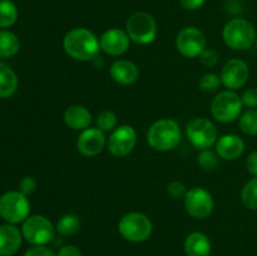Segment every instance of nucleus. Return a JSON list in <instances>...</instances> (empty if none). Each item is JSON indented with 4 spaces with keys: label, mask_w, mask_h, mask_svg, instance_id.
I'll return each instance as SVG.
<instances>
[{
    "label": "nucleus",
    "mask_w": 257,
    "mask_h": 256,
    "mask_svg": "<svg viewBox=\"0 0 257 256\" xmlns=\"http://www.w3.org/2000/svg\"><path fill=\"white\" fill-rule=\"evenodd\" d=\"M125 32L130 39L137 44H150L157 37V23L150 13L137 12L128 18Z\"/></svg>",
    "instance_id": "obj_4"
},
{
    "label": "nucleus",
    "mask_w": 257,
    "mask_h": 256,
    "mask_svg": "<svg viewBox=\"0 0 257 256\" xmlns=\"http://www.w3.org/2000/svg\"><path fill=\"white\" fill-rule=\"evenodd\" d=\"M18 19V8L12 0H0V28H9Z\"/></svg>",
    "instance_id": "obj_24"
},
{
    "label": "nucleus",
    "mask_w": 257,
    "mask_h": 256,
    "mask_svg": "<svg viewBox=\"0 0 257 256\" xmlns=\"http://www.w3.org/2000/svg\"><path fill=\"white\" fill-rule=\"evenodd\" d=\"M241 201L247 208L257 211V176L243 186L241 191Z\"/></svg>",
    "instance_id": "obj_25"
},
{
    "label": "nucleus",
    "mask_w": 257,
    "mask_h": 256,
    "mask_svg": "<svg viewBox=\"0 0 257 256\" xmlns=\"http://www.w3.org/2000/svg\"><path fill=\"white\" fill-rule=\"evenodd\" d=\"M153 225L148 216L141 212H130L120 218L118 231L124 240L143 242L152 235Z\"/></svg>",
    "instance_id": "obj_5"
},
{
    "label": "nucleus",
    "mask_w": 257,
    "mask_h": 256,
    "mask_svg": "<svg viewBox=\"0 0 257 256\" xmlns=\"http://www.w3.org/2000/svg\"><path fill=\"white\" fill-rule=\"evenodd\" d=\"M240 124L241 131L248 136H256L257 135V110L248 109L243 112L240 117Z\"/></svg>",
    "instance_id": "obj_26"
},
{
    "label": "nucleus",
    "mask_w": 257,
    "mask_h": 256,
    "mask_svg": "<svg viewBox=\"0 0 257 256\" xmlns=\"http://www.w3.org/2000/svg\"><path fill=\"white\" fill-rule=\"evenodd\" d=\"M200 57H201V62H202V64L208 68L213 67V65L217 64L218 62V54L217 52L213 49H205Z\"/></svg>",
    "instance_id": "obj_32"
},
{
    "label": "nucleus",
    "mask_w": 257,
    "mask_h": 256,
    "mask_svg": "<svg viewBox=\"0 0 257 256\" xmlns=\"http://www.w3.org/2000/svg\"><path fill=\"white\" fill-rule=\"evenodd\" d=\"M177 50L186 58L200 57L206 49V37L196 27H186L178 33L176 39Z\"/></svg>",
    "instance_id": "obj_11"
},
{
    "label": "nucleus",
    "mask_w": 257,
    "mask_h": 256,
    "mask_svg": "<svg viewBox=\"0 0 257 256\" xmlns=\"http://www.w3.org/2000/svg\"><path fill=\"white\" fill-rule=\"evenodd\" d=\"M186 136L191 145L197 150H210L218 140L216 125L210 119L203 117L193 118L186 127Z\"/></svg>",
    "instance_id": "obj_8"
},
{
    "label": "nucleus",
    "mask_w": 257,
    "mask_h": 256,
    "mask_svg": "<svg viewBox=\"0 0 257 256\" xmlns=\"http://www.w3.org/2000/svg\"><path fill=\"white\" fill-rule=\"evenodd\" d=\"M105 146L104 132L99 128H87L82 131L77 140V148L83 156L93 157L99 155Z\"/></svg>",
    "instance_id": "obj_15"
},
{
    "label": "nucleus",
    "mask_w": 257,
    "mask_h": 256,
    "mask_svg": "<svg viewBox=\"0 0 257 256\" xmlns=\"http://www.w3.org/2000/svg\"><path fill=\"white\" fill-rule=\"evenodd\" d=\"M24 256H57V253L47 246H32L25 251Z\"/></svg>",
    "instance_id": "obj_34"
},
{
    "label": "nucleus",
    "mask_w": 257,
    "mask_h": 256,
    "mask_svg": "<svg viewBox=\"0 0 257 256\" xmlns=\"http://www.w3.org/2000/svg\"><path fill=\"white\" fill-rule=\"evenodd\" d=\"M167 192L168 195L172 196L173 198H181L185 197L187 190H186V186L182 182H178V181H173L170 185L167 186Z\"/></svg>",
    "instance_id": "obj_31"
},
{
    "label": "nucleus",
    "mask_w": 257,
    "mask_h": 256,
    "mask_svg": "<svg viewBox=\"0 0 257 256\" xmlns=\"http://www.w3.org/2000/svg\"><path fill=\"white\" fill-rule=\"evenodd\" d=\"M20 49V40L9 30H0V58H10Z\"/></svg>",
    "instance_id": "obj_22"
},
{
    "label": "nucleus",
    "mask_w": 257,
    "mask_h": 256,
    "mask_svg": "<svg viewBox=\"0 0 257 256\" xmlns=\"http://www.w3.org/2000/svg\"><path fill=\"white\" fill-rule=\"evenodd\" d=\"M109 74L110 78L118 84L130 85L137 82L140 78V70H138L137 65L131 60L119 59L115 60L110 65Z\"/></svg>",
    "instance_id": "obj_18"
},
{
    "label": "nucleus",
    "mask_w": 257,
    "mask_h": 256,
    "mask_svg": "<svg viewBox=\"0 0 257 256\" xmlns=\"http://www.w3.org/2000/svg\"><path fill=\"white\" fill-rule=\"evenodd\" d=\"M185 205L186 211L193 218H206L213 211V198L212 195L203 187H193L186 193Z\"/></svg>",
    "instance_id": "obj_10"
},
{
    "label": "nucleus",
    "mask_w": 257,
    "mask_h": 256,
    "mask_svg": "<svg viewBox=\"0 0 257 256\" xmlns=\"http://www.w3.org/2000/svg\"><path fill=\"white\" fill-rule=\"evenodd\" d=\"M242 104L248 108H256L257 107V89L256 88H248L243 92L242 97Z\"/></svg>",
    "instance_id": "obj_33"
},
{
    "label": "nucleus",
    "mask_w": 257,
    "mask_h": 256,
    "mask_svg": "<svg viewBox=\"0 0 257 256\" xmlns=\"http://www.w3.org/2000/svg\"><path fill=\"white\" fill-rule=\"evenodd\" d=\"M212 243L203 232H192L185 240V252L187 256H210Z\"/></svg>",
    "instance_id": "obj_20"
},
{
    "label": "nucleus",
    "mask_w": 257,
    "mask_h": 256,
    "mask_svg": "<svg viewBox=\"0 0 257 256\" xmlns=\"http://www.w3.org/2000/svg\"><path fill=\"white\" fill-rule=\"evenodd\" d=\"M147 142L153 150L158 152L172 151L181 142L180 125L171 118L157 120L148 130Z\"/></svg>",
    "instance_id": "obj_2"
},
{
    "label": "nucleus",
    "mask_w": 257,
    "mask_h": 256,
    "mask_svg": "<svg viewBox=\"0 0 257 256\" xmlns=\"http://www.w3.org/2000/svg\"><path fill=\"white\" fill-rule=\"evenodd\" d=\"M22 230L13 223L0 225V256H13L23 242Z\"/></svg>",
    "instance_id": "obj_16"
},
{
    "label": "nucleus",
    "mask_w": 257,
    "mask_h": 256,
    "mask_svg": "<svg viewBox=\"0 0 257 256\" xmlns=\"http://www.w3.org/2000/svg\"><path fill=\"white\" fill-rule=\"evenodd\" d=\"M221 78L216 73H207L200 79L201 90L206 93H213L220 88Z\"/></svg>",
    "instance_id": "obj_29"
},
{
    "label": "nucleus",
    "mask_w": 257,
    "mask_h": 256,
    "mask_svg": "<svg viewBox=\"0 0 257 256\" xmlns=\"http://www.w3.org/2000/svg\"><path fill=\"white\" fill-rule=\"evenodd\" d=\"M246 168L252 176H257V151H253L248 155L246 160Z\"/></svg>",
    "instance_id": "obj_36"
},
{
    "label": "nucleus",
    "mask_w": 257,
    "mask_h": 256,
    "mask_svg": "<svg viewBox=\"0 0 257 256\" xmlns=\"http://www.w3.org/2000/svg\"><path fill=\"white\" fill-rule=\"evenodd\" d=\"M64 122L69 128L75 131H84L92 123V114L84 105L73 104L64 112Z\"/></svg>",
    "instance_id": "obj_19"
},
{
    "label": "nucleus",
    "mask_w": 257,
    "mask_h": 256,
    "mask_svg": "<svg viewBox=\"0 0 257 256\" xmlns=\"http://www.w3.org/2000/svg\"><path fill=\"white\" fill-rule=\"evenodd\" d=\"M256 37L255 27L242 18L228 20L222 30L223 42L233 50L248 49L255 43Z\"/></svg>",
    "instance_id": "obj_3"
},
{
    "label": "nucleus",
    "mask_w": 257,
    "mask_h": 256,
    "mask_svg": "<svg viewBox=\"0 0 257 256\" xmlns=\"http://www.w3.org/2000/svg\"><path fill=\"white\" fill-rule=\"evenodd\" d=\"M63 47L70 58L80 62H88L98 57L100 43L97 35L89 29L75 28L65 34Z\"/></svg>",
    "instance_id": "obj_1"
},
{
    "label": "nucleus",
    "mask_w": 257,
    "mask_h": 256,
    "mask_svg": "<svg viewBox=\"0 0 257 256\" xmlns=\"http://www.w3.org/2000/svg\"><path fill=\"white\" fill-rule=\"evenodd\" d=\"M255 44H256V48H257V37H256V40H255Z\"/></svg>",
    "instance_id": "obj_38"
},
{
    "label": "nucleus",
    "mask_w": 257,
    "mask_h": 256,
    "mask_svg": "<svg viewBox=\"0 0 257 256\" xmlns=\"http://www.w3.org/2000/svg\"><path fill=\"white\" fill-rule=\"evenodd\" d=\"M30 203L20 191H8L0 196V216L8 223L24 222L29 217Z\"/></svg>",
    "instance_id": "obj_6"
},
{
    "label": "nucleus",
    "mask_w": 257,
    "mask_h": 256,
    "mask_svg": "<svg viewBox=\"0 0 257 256\" xmlns=\"http://www.w3.org/2000/svg\"><path fill=\"white\" fill-rule=\"evenodd\" d=\"M250 69L241 59H230L221 69V83L230 90L240 89L247 83Z\"/></svg>",
    "instance_id": "obj_13"
},
{
    "label": "nucleus",
    "mask_w": 257,
    "mask_h": 256,
    "mask_svg": "<svg viewBox=\"0 0 257 256\" xmlns=\"http://www.w3.org/2000/svg\"><path fill=\"white\" fill-rule=\"evenodd\" d=\"M57 256H82L79 247L74 245H64L59 248Z\"/></svg>",
    "instance_id": "obj_35"
},
{
    "label": "nucleus",
    "mask_w": 257,
    "mask_h": 256,
    "mask_svg": "<svg viewBox=\"0 0 257 256\" xmlns=\"http://www.w3.org/2000/svg\"><path fill=\"white\" fill-rule=\"evenodd\" d=\"M217 153L212 152L211 150L201 151L197 157V162L200 167L205 171H213L217 167L218 157Z\"/></svg>",
    "instance_id": "obj_28"
},
{
    "label": "nucleus",
    "mask_w": 257,
    "mask_h": 256,
    "mask_svg": "<svg viewBox=\"0 0 257 256\" xmlns=\"http://www.w3.org/2000/svg\"><path fill=\"white\" fill-rule=\"evenodd\" d=\"M117 115L112 110H103L97 117V128L102 132H109L117 128Z\"/></svg>",
    "instance_id": "obj_27"
},
{
    "label": "nucleus",
    "mask_w": 257,
    "mask_h": 256,
    "mask_svg": "<svg viewBox=\"0 0 257 256\" xmlns=\"http://www.w3.org/2000/svg\"><path fill=\"white\" fill-rule=\"evenodd\" d=\"M245 151V142L236 135H225L216 142V153L226 161H233L241 157Z\"/></svg>",
    "instance_id": "obj_17"
},
{
    "label": "nucleus",
    "mask_w": 257,
    "mask_h": 256,
    "mask_svg": "<svg viewBox=\"0 0 257 256\" xmlns=\"http://www.w3.org/2000/svg\"><path fill=\"white\" fill-rule=\"evenodd\" d=\"M55 226L43 215H32L23 222V237L33 246H47L55 236Z\"/></svg>",
    "instance_id": "obj_7"
},
{
    "label": "nucleus",
    "mask_w": 257,
    "mask_h": 256,
    "mask_svg": "<svg viewBox=\"0 0 257 256\" xmlns=\"http://www.w3.org/2000/svg\"><path fill=\"white\" fill-rule=\"evenodd\" d=\"M37 190V181L34 180L30 176L27 177H23L19 182V191L25 196H29L32 193H34V191Z\"/></svg>",
    "instance_id": "obj_30"
},
{
    "label": "nucleus",
    "mask_w": 257,
    "mask_h": 256,
    "mask_svg": "<svg viewBox=\"0 0 257 256\" xmlns=\"http://www.w3.org/2000/svg\"><path fill=\"white\" fill-rule=\"evenodd\" d=\"M19 80L14 70L0 62V98H9L17 92Z\"/></svg>",
    "instance_id": "obj_21"
},
{
    "label": "nucleus",
    "mask_w": 257,
    "mask_h": 256,
    "mask_svg": "<svg viewBox=\"0 0 257 256\" xmlns=\"http://www.w3.org/2000/svg\"><path fill=\"white\" fill-rule=\"evenodd\" d=\"M242 100L233 90L220 92L211 103V113L218 122L230 123L238 118L242 110Z\"/></svg>",
    "instance_id": "obj_9"
},
{
    "label": "nucleus",
    "mask_w": 257,
    "mask_h": 256,
    "mask_svg": "<svg viewBox=\"0 0 257 256\" xmlns=\"http://www.w3.org/2000/svg\"><path fill=\"white\" fill-rule=\"evenodd\" d=\"M137 143V132L132 125L123 124L115 128L108 141V150L115 157L130 155Z\"/></svg>",
    "instance_id": "obj_12"
},
{
    "label": "nucleus",
    "mask_w": 257,
    "mask_h": 256,
    "mask_svg": "<svg viewBox=\"0 0 257 256\" xmlns=\"http://www.w3.org/2000/svg\"><path fill=\"white\" fill-rule=\"evenodd\" d=\"M180 3L185 9L196 10L200 9V8L205 4L206 0H180Z\"/></svg>",
    "instance_id": "obj_37"
},
{
    "label": "nucleus",
    "mask_w": 257,
    "mask_h": 256,
    "mask_svg": "<svg viewBox=\"0 0 257 256\" xmlns=\"http://www.w3.org/2000/svg\"><path fill=\"white\" fill-rule=\"evenodd\" d=\"M130 37L127 32L113 28V29L105 30L100 37V49L108 55L118 57L122 55L130 49Z\"/></svg>",
    "instance_id": "obj_14"
},
{
    "label": "nucleus",
    "mask_w": 257,
    "mask_h": 256,
    "mask_svg": "<svg viewBox=\"0 0 257 256\" xmlns=\"http://www.w3.org/2000/svg\"><path fill=\"white\" fill-rule=\"evenodd\" d=\"M80 228V218L74 213L63 215L55 225V230L62 236H73Z\"/></svg>",
    "instance_id": "obj_23"
}]
</instances>
